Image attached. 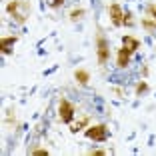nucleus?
I'll return each mask as SVG.
<instances>
[{
  "mask_svg": "<svg viewBox=\"0 0 156 156\" xmlns=\"http://www.w3.org/2000/svg\"><path fill=\"white\" fill-rule=\"evenodd\" d=\"M130 54H132V52H128L126 48H120L118 58H116V66H118V68H126V66L130 64Z\"/></svg>",
  "mask_w": 156,
  "mask_h": 156,
  "instance_id": "obj_8",
  "label": "nucleus"
},
{
  "mask_svg": "<svg viewBox=\"0 0 156 156\" xmlns=\"http://www.w3.org/2000/svg\"><path fill=\"white\" fill-rule=\"evenodd\" d=\"M114 94H116V96H118V98H124V92L120 90V88H114Z\"/></svg>",
  "mask_w": 156,
  "mask_h": 156,
  "instance_id": "obj_19",
  "label": "nucleus"
},
{
  "mask_svg": "<svg viewBox=\"0 0 156 156\" xmlns=\"http://www.w3.org/2000/svg\"><path fill=\"white\" fill-rule=\"evenodd\" d=\"M74 78H76L80 84H88L90 74H88V70H76V72H74Z\"/></svg>",
  "mask_w": 156,
  "mask_h": 156,
  "instance_id": "obj_10",
  "label": "nucleus"
},
{
  "mask_svg": "<svg viewBox=\"0 0 156 156\" xmlns=\"http://www.w3.org/2000/svg\"><path fill=\"white\" fill-rule=\"evenodd\" d=\"M122 22L126 24V26H132V24H134V20H132V14H130V12H124V18H122Z\"/></svg>",
  "mask_w": 156,
  "mask_h": 156,
  "instance_id": "obj_15",
  "label": "nucleus"
},
{
  "mask_svg": "<svg viewBox=\"0 0 156 156\" xmlns=\"http://www.w3.org/2000/svg\"><path fill=\"white\" fill-rule=\"evenodd\" d=\"M144 92H148V84L142 80V82H138V84H136V94L140 96V94H144Z\"/></svg>",
  "mask_w": 156,
  "mask_h": 156,
  "instance_id": "obj_13",
  "label": "nucleus"
},
{
  "mask_svg": "<svg viewBox=\"0 0 156 156\" xmlns=\"http://www.w3.org/2000/svg\"><path fill=\"white\" fill-rule=\"evenodd\" d=\"M90 154H92V156H104L106 152H104V150H92Z\"/></svg>",
  "mask_w": 156,
  "mask_h": 156,
  "instance_id": "obj_18",
  "label": "nucleus"
},
{
  "mask_svg": "<svg viewBox=\"0 0 156 156\" xmlns=\"http://www.w3.org/2000/svg\"><path fill=\"white\" fill-rule=\"evenodd\" d=\"M96 56H98V64H106L108 62V56H110L108 40L102 34H98V38H96Z\"/></svg>",
  "mask_w": 156,
  "mask_h": 156,
  "instance_id": "obj_3",
  "label": "nucleus"
},
{
  "mask_svg": "<svg viewBox=\"0 0 156 156\" xmlns=\"http://www.w3.org/2000/svg\"><path fill=\"white\" fill-rule=\"evenodd\" d=\"M74 114H76V110H74V106L70 104L68 100H60V104H58V116H60V120L62 122H66V124H70L74 120Z\"/></svg>",
  "mask_w": 156,
  "mask_h": 156,
  "instance_id": "obj_4",
  "label": "nucleus"
},
{
  "mask_svg": "<svg viewBox=\"0 0 156 156\" xmlns=\"http://www.w3.org/2000/svg\"><path fill=\"white\" fill-rule=\"evenodd\" d=\"M108 16H110L112 24H114L116 28L122 26V18H124V10L120 8V4H110V8H108Z\"/></svg>",
  "mask_w": 156,
  "mask_h": 156,
  "instance_id": "obj_5",
  "label": "nucleus"
},
{
  "mask_svg": "<svg viewBox=\"0 0 156 156\" xmlns=\"http://www.w3.org/2000/svg\"><path fill=\"white\" fill-rule=\"evenodd\" d=\"M6 10H8V14L18 24H24L26 18H28V14H30V6H28L26 0H12V2L6 6Z\"/></svg>",
  "mask_w": 156,
  "mask_h": 156,
  "instance_id": "obj_1",
  "label": "nucleus"
},
{
  "mask_svg": "<svg viewBox=\"0 0 156 156\" xmlns=\"http://www.w3.org/2000/svg\"><path fill=\"white\" fill-rule=\"evenodd\" d=\"M148 14H150L152 18L156 20V4H150V6H148Z\"/></svg>",
  "mask_w": 156,
  "mask_h": 156,
  "instance_id": "obj_17",
  "label": "nucleus"
},
{
  "mask_svg": "<svg viewBox=\"0 0 156 156\" xmlns=\"http://www.w3.org/2000/svg\"><path fill=\"white\" fill-rule=\"evenodd\" d=\"M32 154L34 156H46V154H48V150H46V148H34Z\"/></svg>",
  "mask_w": 156,
  "mask_h": 156,
  "instance_id": "obj_16",
  "label": "nucleus"
},
{
  "mask_svg": "<svg viewBox=\"0 0 156 156\" xmlns=\"http://www.w3.org/2000/svg\"><path fill=\"white\" fill-rule=\"evenodd\" d=\"M86 124H88V116H82V118L76 120V122H70V124H68V126H70V132L76 134L78 130H82L84 126H86Z\"/></svg>",
  "mask_w": 156,
  "mask_h": 156,
  "instance_id": "obj_9",
  "label": "nucleus"
},
{
  "mask_svg": "<svg viewBox=\"0 0 156 156\" xmlns=\"http://www.w3.org/2000/svg\"><path fill=\"white\" fill-rule=\"evenodd\" d=\"M82 16H84V10H82V8H74L72 12H70V20H72V22L82 20Z\"/></svg>",
  "mask_w": 156,
  "mask_h": 156,
  "instance_id": "obj_12",
  "label": "nucleus"
},
{
  "mask_svg": "<svg viewBox=\"0 0 156 156\" xmlns=\"http://www.w3.org/2000/svg\"><path fill=\"white\" fill-rule=\"evenodd\" d=\"M142 26H144V30H148V32H150V34H154L156 32V20L154 18H144L142 20Z\"/></svg>",
  "mask_w": 156,
  "mask_h": 156,
  "instance_id": "obj_11",
  "label": "nucleus"
},
{
  "mask_svg": "<svg viewBox=\"0 0 156 156\" xmlns=\"http://www.w3.org/2000/svg\"><path fill=\"white\" fill-rule=\"evenodd\" d=\"M122 48H126L128 52H136L138 48H140V40L130 36V34H126V36L122 38Z\"/></svg>",
  "mask_w": 156,
  "mask_h": 156,
  "instance_id": "obj_6",
  "label": "nucleus"
},
{
  "mask_svg": "<svg viewBox=\"0 0 156 156\" xmlns=\"http://www.w3.org/2000/svg\"><path fill=\"white\" fill-rule=\"evenodd\" d=\"M64 2H66V0H46V4L50 6V8H60Z\"/></svg>",
  "mask_w": 156,
  "mask_h": 156,
  "instance_id": "obj_14",
  "label": "nucleus"
},
{
  "mask_svg": "<svg viewBox=\"0 0 156 156\" xmlns=\"http://www.w3.org/2000/svg\"><path fill=\"white\" fill-rule=\"evenodd\" d=\"M84 134H86V138H90L94 142H104L108 138V128L104 124H96V126H88Z\"/></svg>",
  "mask_w": 156,
  "mask_h": 156,
  "instance_id": "obj_2",
  "label": "nucleus"
},
{
  "mask_svg": "<svg viewBox=\"0 0 156 156\" xmlns=\"http://www.w3.org/2000/svg\"><path fill=\"white\" fill-rule=\"evenodd\" d=\"M16 42H18V36H6V38H2V40H0V50H2V54H10Z\"/></svg>",
  "mask_w": 156,
  "mask_h": 156,
  "instance_id": "obj_7",
  "label": "nucleus"
}]
</instances>
